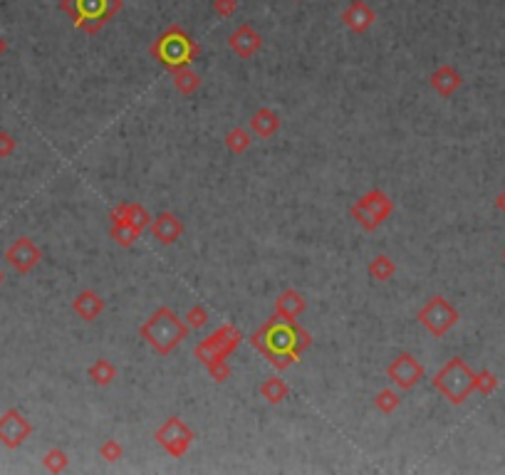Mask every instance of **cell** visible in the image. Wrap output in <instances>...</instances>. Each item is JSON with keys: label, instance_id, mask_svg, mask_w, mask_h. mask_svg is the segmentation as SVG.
Wrapping results in <instances>:
<instances>
[{"label": "cell", "instance_id": "obj_1", "mask_svg": "<svg viewBox=\"0 0 505 475\" xmlns=\"http://www.w3.org/2000/svg\"><path fill=\"white\" fill-rule=\"evenodd\" d=\"M191 327L186 325V320H181L171 307H159L142 327H139V334L142 339L154 349L159 357H169L186 337H189Z\"/></svg>", "mask_w": 505, "mask_h": 475}, {"label": "cell", "instance_id": "obj_2", "mask_svg": "<svg viewBox=\"0 0 505 475\" xmlns=\"http://www.w3.org/2000/svg\"><path fill=\"white\" fill-rule=\"evenodd\" d=\"M431 384H434V389L439 391L449 404L461 406L466 404L468 396L476 391V372L468 367L466 359L454 357L434 374Z\"/></svg>", "mask_w": 505, "mask_h": 475}, {"label": "cell", "instance_id": "obj_3", "mask_svg": "<svg viewBox=\"0 0 505 475\" xmlns=\"http://www.w3.org/2000/svg\"><path fill=\"white\" fill-rule=\"evenodd\" d=\"M152 55L159 57L169 70H176V67H186L199 55V45L186 35L184 28L171 25L161 38H156V43L152 45Z\"/></svg>", "mask_w": 505, "mask_h": 475}, {"label": "cell", "instance_id": "obj_4", "mask_svg": "<svg viewBox=\"0 0 505 475\" xmlns=\"http://www.w3.org/2000/svg\"><path fill=\"white\" fill-rule=\"evenodd\" d=\"M416 320H419V325L424 327V330L429 332L431 337L441 339V337H446V334H449L458 325L461 315H458V310H456L454 305H451L449 300H446L444 295H431L429 300H426L424 305L419 307V312H416Z\"/></svg>", "mask_w": 505, "mask_h": 475}, {"label": "cell", "instance_id": "obj_5", "mask_svg": "<svg viewBox=\"0 0 505 475\" xmlns=\"http://www.w3.org/2000/svg\"><path fill=\"white\" fill-rule=\"evenodd\" d=\"M392 211H394L392 196L384 193L382 189H372L352 203L350 216L364 228V231H377V228L392 216Z\"/></svg>", "mask_w": 505, "mask_h": 475}, {"label": "cell", "instance_id": "obj_6", "mask_svg": "<svg viewBox=\"0 0 505 475\" xmlns=\"http://www.w3.org/2000/svg\"><path fill=\"white\" fill-rule=\"evenodd\" d=\"M194 428L186 424L181 416H169L154 433V441L169 453L171 458H184L189 448L194 446Z\"/></svg>", "mask_w": 505, "mask_h": 475}, {"label": "cell", "instance_id": "obj_7", "mask_svg": "<svg viewBox=\"0 0 505 475\" xmlns=\"http://www.w3.org/2000/svg\"><path fill=\"white\" fill-rule=\"evenodd\" d=\"M241 339H243V334L238 327L226 325L218 332H213L211 337L203 339L199 347H196V357H199L203 364L213 362V359H228L238 349Z\"/></svg>", "mask_w": 505, "mask_h": 475}, {"label": "cell", "instance_id": "obj_8", "mask_svg": "<svg viewBox=\"0 0 505 475\" xmlns=\"http://www.w3.org/2000/svg\"><path fill=\"white\" fill-rule=\"evenodd\" d=\"M387 377L392 379V384L402 391H409L414 386H419V381L426 377V369L414 354L402 352L389 362L387 367Z\"/></svg>", "mask_w": 505, "mask_h": 475}, {"label": "cell", "instance_id": "obj_9", "mask_svg": "<svg viewBox=\"0 0 505 475\" xmlns=\"http://www.w3.org/2000/svg\"><path fill=\"white\" fill-rule=\"evenodd\" d=\"M33 436V424L18 409H8L0 416V443L5 448H20Z\"/></svg>", "mask_w": 505, "mask_h": 475}, {"label": "cell", "instance_id": "obj_10", "mask_svg": "<svg viewBox=\"0 0 505 475\" xmlns=\"http://www.w3.org/2000/svg\"><path fill=\"white\" fill-rule=\"evenodd\" d=\"M5 260L15 273L25 275L43 260V250L35 245L33 238H18L8 250H5Z\"/></svg>", "mask_w": 505, "mask_h": 475}, {"label": "cell", "instance_id": "obj_11", "mask_svg": "<svg viewBox=\"0 0 505 475\" xmlns=\"http://www.w3.org/2000/svg\"><path fill=\"white\" fill-rule=\"evenodd\" d=\"M109 218H112V223H117V226L132 231L137 238L152 226V216H149V211L142 203H119V206L109 213Z\"/></svg>", "mask_w": 505, "mask_h": 475}, {"label": "cell", "instance_id": "obj_12", "mask_svg": "<svg viewBox=\"0 0 505 475\" xmlns=\"http://www.w3.org/2000/svg\"><path fill=\"white\" fill-rule=\"evenodd\" d=\"M340 20L352 35H364L377 23V13H374V8L367 0H352V3H347V8L342 10Z\"/></svg>", "mask_w": 505, "mask_h": 475}, {"label": "cell", "instance_id": "obj_13", "mask_svg": "<svg viewBox=\"0 0 505 475\" xmlns=\"http://www.w3.org/2000/svg\"><path fill=\"white\" fill-rule=\"evenodd\" d=\"M263 35L253 28L251 23H241L231 35H228V48L236 52L241 60H251L263 50Z\"/></svg>", "mask_w": 505, "mask_h": 475}, {"label": "cell", "instance_id": "obj_14", "mask_svg": "<svg viewBox=\"0 0 505 475\" xmlns=\"http://www.w3.org/2000/svg\"><path fill=\"white\" fill-rule=\"evenodd\" d=\"M184 221H181L176 213L171 211H161L159 216L152 218V226H149V233H152L154 240H159L161 245H174L176 240H181L184 236Z\"/></svg>", "mask_w": 505, "mask_h": 475}, {"label": "cell", "instance_id": "obj_15", "mask_svg": "<svg viewBox=\"0 0 505 475\" xmlns=\"http://www.w3.org/2000/svg\"><path fill=\"white\" fill-rule=\"evenodd\" d=\"M104 310H107V300H104L97 290H92V287L82 290L80 295L72 300V312H75L82 322L100 320V317L104 315Z\"/></svg>", "mask_w": 505, "mask_h": 475}, {"label": "cell", "instance_id": "obj_16", "mask_svg": "<svg viewBox=\"0 0 505 475\" xmlns=\"http://www.w3.org/2000/svg\"><path fill=\"white\" fill-rule=\"evenodd\" d=\"M429 85L441 99H449L463 87V77L454 65H439L434 72H431Z\"/></svg>", "mask_w": 505, "mask_h": 475}, {"label": "cell", "instance_id": "obj_17", "mask_svg": "<svg viewBox=\"0 0 505 475\" xmlns=\"http://www.w3.org/2000/svg\"><path fill=\"white\" fill-rule=\"evenodd\" d=\"M307 310V300L303 292L298 290H285L275 300V317L283 322H298L300 315Z\"/></svg>", "mask_w": 505, "mask_h": 475}, {"label": "cell", "instance_id": "obj_18", "mask_svg": "<svg viewBox=\"0 0 505 475\" xmlns=\"http://www.w3.org/2000/svg\"><path fill=\"white\" fill-rule=\"evenodd\" d=\"M248 127H251V132L255 134V137H260V139H273L275 134L280 132V127H283V119H280V114L275 112V109L260 107L258 112H255L253 117H251Z\"/></svg>", "mask_w": 505, "mask_h": 475}, {"label": "cell", "instance_id": "obj_19", "mask_svg": "<svg viewBox=\"0 0 505 475\" xmlns=\"http://www.w3.org/2000/svg\"><path fill=\"white\" fill-rule=\"evenodd\" d=\"M171 72H174V87L184 97H191V95H196V92L201 90V75L191 70L189 65L176 67V70H171Z\"/></svg>", "mask_w": 505, "mask_h": 475}, {"label": "cell", "instance_id": "obj_20", "mask_svg": "<svg viewBox=\"0 0 505 475\" xmlns=\"http://www.w3.org/2000/svg\"><path fill=\"white\" fill-rule=\"evenodd\" d=\"M260 396H263V399L268 401V404H273V406L283 404V401L290 396L288 381L280 379V377H268L263 384H260Z\"/></svg>", "mask_w": 505, "mask_h": 475}, {"label": "cell", "instance_id": "obj_21", "mask_svg": "<svg viewBox=\"0 0 505 475\" xmlns=\"http://www.w3.org/2000/svg\"><path fill=\"white\" fill-rule=\"evenodd\" d=\"M367 273L372 280H377V283H387V280H392L394 275H397V263H394L389 255H377V258H372V263L367 265Z\"/></svg>", "mask_w": 505, "mask_h": 475}, {"label": "cell", "instance_id": "obj_22", "mask_svg": "<svg viewBox=\"0 0 505 475\" xmlns=\"http://www.w3.org/2000/svg\"><path fill=\"white\" fill-rule=\"evenodd\" d=\"M117 367H114L109 359H97L95 364H92L90 369H87V377H90V381L95 386H109V384H114V379H117Z\"/></svg>", "mask_w": 505, "mask_h": 475}, {"label": "cell", "instance_id": "obj_23", "mask_svg": "<svg viewBox=\"0 0 505 475\" xmlns=\"http://www.w3.org/2000/svg\"><path fill=\"white\" fill-rule=\"evenodd\" d=\"M372 404L382 416H392L394 411H399V406H402V396H399V391H394V389H382L374 394Z\"/></svg>", "mask_w": 505, "mask_h": 475}, {"label": "cell", "instance_id": "obj_24", "mask_svg": "<svg viewBox=\"0 0 505 475\" xmlns=\"http://www.w3.org/2000/svg\"><path fill=\"white\" fill-rule=\"evenodd\" d=\"M226 149L231 151V154H236V156H241V154H246L248 149L253 146V137H251V132H246L243 127H233L231 132L226 134Z\"/></svg>", "mask_w": 505, "mask_h": 475}, {"label": "cell", "instance_id": "obj_25", "mask_svg": "<svg viewBox=\"0 0 505 475\" xmlns=\"http://www.w3.org/2000/svg\"><path fill=\"white\" fill-rule=\"evenodd\" d=\"M43 468L48 473H65L70 468V456L62 448H50L43 458Z\"/></svg>", "mask_w": 505, "mask_h": 475}, {"label": "cell", "instance_id": "obj_26", "mask_svg": "<svg viewBox=\"0 0 505 475\" xmlns=\"http://www.w3.org/2000/svg\"><path fill=\"white\" fill-rule=\"evenodd\" d=\"M100 458H104L107 463H117L124 458V446L117 441V438H107L100 446Z\"/></svg>", "mask_w": 505, "mask_h": 475}, {"label": "cell", "instance_id": "obj_27", "mask_svg": "<svg viewBox=\"0 0 505 475\" xmlns=\"http://www.w3.org/2000/svg\"><path fill=\"white\" fill-rule=\"evenodd\" d=\"M186 325L191 327V330H201V327L208 325V320H211V315H208V310L203 305H194L189 312H186Z\"/></svg>", "mask_w": 505, "mask_h": 475}, {"label": "cell", "instance_id": "obj_28", "mask_svg": "<svg viewBox=\"0 0 505 475\" xmlns=\"http://www.w3.org/2000/svg\"><path fill=\"white\" fill-rule=\"evenodd\" d=\"M498 389V379H496V374L493 372H476V391H481L483 396H488V394H493V391Z\"/></svg>", "mask_w": 505, "mask_h": 475}, {"label": "cell", "instance_id": "obj_29", "mask_svg": "<svg viewBox=\"0 0 505 475\" xmlns=\"http://www.w3.org/2000/svg\"><path fill=\"white\" fill-rule=\"evenodd\" d=\"M206 369H208V374L218 381V384H223V381L228 379V374H231V367H228L226 359H213V362L206 364Z\"/></svg>", "mask_w": 505, "mask_h": 475}, {"label": "cell", "instance_id": "obj_30", "mask_svg": "<svg viewBox=\"0 0 505 475\" xmlns=\"http://www.w3.org/2000/svg\"><path fill=\"white\" fill-rule=\"evenodd\" d=\"M213 13L218 15V18H233V13L238 10V0H213L211 3Z\"/></svg>", "mask_w": 505, "mask_h": 475}, {"label": "cell", "instance_id": "obj_31", "mask_svg": "<svg viewBox=\"0 0 505 475\" xmlns=\"http://www.w3.org/2000/svg\"><path fill=\"white\" fill-rule=\"evenodd\" d=\"M13 151H15V139L8 132H0V159L10 156Z\"/></svg>", "mask_w": 505, "mask_h": 475}, {"label": "cell", "instance_id": "obj_32", "mask_svg": "<svg viewBox=\"0 0 505 475\" xmlns=\"http://www.w3.org/2000/svg\"><path fill=\"white\" fill-rule=\"evenodd\" d=\"M496 208H498L501 213H505V189L496 196Z\"/></svg>", "mask_w": 505, "mask_h": 475}, {"label": "cell", "instance_id": "obj_33", "mask_svg": "<svg viewBox=\"0 0 505 475\" xmlns=\"http://www.w3.org/2000/svg\"><path fill=\"white\" fill-rule=\"evenodd\" d=\"M5 50H8V43H5V40H3V35H0V57L5 55Z\"/></svg>", "mask_w": 505, "mask_h": 475}, {"label": "cell", "instance_id": "obj_34", "mask_svg": "<svg viewBox=\"0 0 505 475\" xmlns=\"http://www.w3.org/2000/svg\"><path fill=\"white\" fill-rule=\"evenodd\" d=\"M0 283H3V273H0Z\"/></svg>", "mask_w": 505, "mask_h": 475}, {"label": "cell", "instance_id": "obj_35", "mask_svg": "<svg viewBox=\"0 0 505 475\" xmlns=\"http://www.w3.org/2000/svg\"><path fill=\"white\" fill-rule=\"evenodd\" d=\"M295 3H303V0H295Z\"/></svg>", "mask_w": 505, "mask_h": 475}, {"label": "cell", "instance_id": "obj_36", "mask_svg": "<svg viewBox=\"0 0 505 475\" xmlns=\"http://www.w3.org/2000/svg\"><path fill=\"white\" fill-rule=\"evenodd\" d=\"M503 260H505V250H503Z\"/></svg>", "mask_w": 505, "mask_h": 475}]
</instances>
